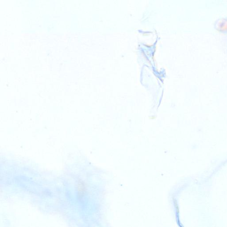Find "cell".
<instances>
[{"label":"cell","instance_id":"obj_1","mask_svg":"<svg viewBox=\"0 0 227 227\" xmlns=\"http://www.w3.org/2000/svg\"><path fill=\"white\" fill-rule=\"evenodd\" d=\"M78 195L79 198H81L84 196L86 192V187L83 183L80 182L78 185Z\"/></svg>","mask_w":227,"mask_h":227}]
</instances>
